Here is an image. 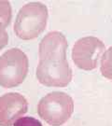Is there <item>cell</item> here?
<instances>
[{"mask_svg": "<svg viewBox=\"0 0 112 126\" xmlns=\"http://www.w3.org/2000/svg\"><path fill=\"white\" fill-rule=\"evenodd\" d=\"M68 42L59 31L49 32L41 39L38 46L39 61H65Z\"/></svg>", "mask_w": 112, "mask_h": 126, "instance_id": "52a82bcc", "label": "cell"}, {"mask_svg": "<svg viewBox=\"0 0 112 126\" xmlns=\"http://www.w3.org/2000/svg\"><path fill=\"white\" fill-rule=\"evenodd\" d=\"M28 110V102L19 92H8L0 97V126H12Z\"/></svg>", "mask_w": 112, "mask_h": 126, "instance_id": "8992f818", "label": "cell"}, {"mask_svg": "<svg viewBox=\"0 0 112 126\" xmlns=\"http://www.w3.org/2000/svg\"><path fill=\"white\" fill-rule=\"evenodd\" d=\"M74 101L64 92H52L43 96L37 104V114L52 126L65 124L74 112Z\"/></svg>", "mask_w": 112, "mask_h": 126, "instance_id": "7a4b0ae2", "label": "cell"}, {"mask_svg": "<svg viewBox=\"0 0 112 126\" xmlns=\"http://www.w3.org/2000/svg\"><path fill=\"white\" fill-rule=\"evenodd\" d=\"M29 69V60L22 50L12 48L0 56V86L14 88L24 81Z\"/></svg>", "mask_w": 112, "mask_h": 126, "instance_id": "3957f363", "label": "cell"}, {"mask_svg": "<svg viewBox=\"0 0 112 126\" xmlns=\"http://www.w3.org/2000/svg\"><path fill=\"white\" fill-rule=\"evenodd\" d=\"M49 18L48 8L41 2H30L23 6L18 12L14 33L23 40L36 38L46 29Z\"/></svg>", "mask_w": 112, "mask_h": 126, "instance_id": "6da1fadb", "label": "cell"}, {"mask_svg": "<svg viewBox=\"0 0 112 126\" xmlns=\"http://www.w3.org/2000/svg\"><path fill=\"white\" fill-rule=\"evenodd\" d=\"M13 126H43L38 120L33 117H23L14 123Z\"/></svg>", "mask_w": 112, "mask_h": 126, "instance_id": "30bf717a", "label": "cell"}, {"mask_svg": "<svg viewBox=\"0 0 112 126\" xmlns=\"http://www.w3.org/2000/svg\"><path fill=\"white\" fill-rule=\"evenodd\" d=\"M37 80L47 87H66L72 80V69L65 61H39L35 70Z\"/></svg>", "mask_w": 112, "mask_h": 126, "instance_id": "5b68a950", "label": "cell"}, {"mask_svg": "<svg viewBox=\"0 0 112 126\" xmlns=\"http://www.w3.org/2000/svg\"><path fill=\"white\" fill-rule=\"evenodd\" d=\"M100 71L104 78L112 80V46L106 50L101 57Z\"/></svg>", "mask_w": 112, "mask_h": 126, "instance_id": "ba28073f", "label": "cell"}, {"mask_svg": "<svg viewBox=\"0 0 112 126\" xmlns=\"http://www.w3.org/2000/svg\"><path fill=\"white\" fill-rule=\"evenodd\" d=\"M12 19V8L10 3L6 0H0V23L7 28Z\"/></svg>", "mask_w": 112, "mask_h": 126, "instance_id": "9c48e42d", "label": "cell"}, {"mask_svg": "<svg viewBox=\"0 0 112 126\" xmlns=\"http://www.w3.org/2000/svg\"><path fill=\"white\" fill-rule=\"evenodd\" d=\"M9 34L6 30V27L0 23V50L4 49L9 43Z\"/></svg>", "mask_w": 112, "mask_h": 126, "instance_id": "8fae6325", "label": "cell"}, {"mask_svg": "<svg viewBox=\"0 0 112 126\" xmlns=\"http://www.w3.org/2000/svg\"><path fill=\"white\" fill-rule=\"evenodd\" d=\"M105 50L106 46L99 38L95 36H84L74 44L72 60L78 68L90 71L97 67Z\"/></svg>", "mask_w": 112, "mask_h": 126, "instance_id": "277c9868", "label": "cell"}]
</instances>
